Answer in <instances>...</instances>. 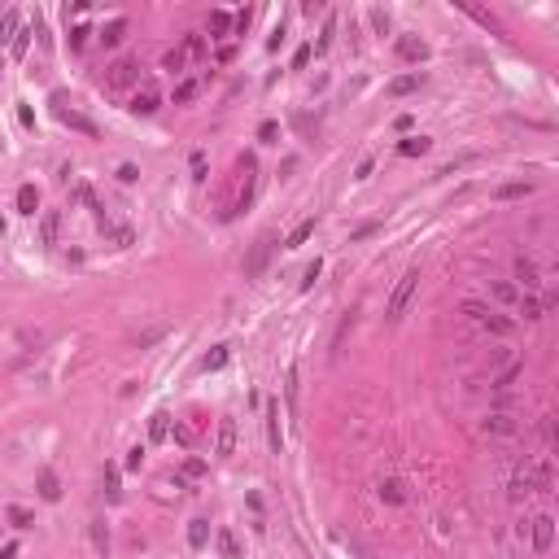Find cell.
<instances>
[{
	"mask_svg": "<svg viewBox=\"0 0 559 559\" xmlns=\"http://www.w3.org/2000/svg\"><path fill=\"white\" fill-rule=\"evenodd\" d=\"M254 188H258V162L254 158H241V180H236V193L228 197V206H223V223H232L236 214L254 201Z\"/></svg>",
	"mask_w": 559,
	"mask_h": 559,
	"instance_id": "6da1fadb",
	"label": "cell"
},
{
	"mask_svg": "<svg viewBox=\"0 0 559 559\" xmlns=\"http://www.w3.org/2000/svg\"><path fill=\"white\" fill-rule=\"evenodd\" d=\"M463 315H468V319H477V324H481L485 332H494V337H507V332L516 328V319L498 315V311H490V306H481V302H463Z\"/></svg>",
	"mask_w": 559,
	"mask_h": 559,
	"instance_id": "7a4b0ae2",
	"label": "cell"
},
{
	"mask_svg": "<svg viewBox=\"0 0 559 559\" xmlns=\"http://www.w3.org/2000/svg\"><path fill=\"white\" fill-rule=\"evenodd\" d=\"M415 289H420V271L411 267L407 276H402V280L394 284V293H389V306H385V315H389V319H402V311H407V306H411Z\"/></svg>",
	"mask_w": 559,
	"mask_h": 559,
	"instance_id": "3957f363",
	"label": "cell"
},
{
	"mask_svg": "<svg viewBox=\"0 0 559 559\" xmlns=\"http://www.w3.org/2000/svg\"><path fill=\"white\" fill-rule=\"evenodd\" d=\"M271 254H276V236H271V232H263V236L254 241V249H249V258H245V276H249V280H258V276L267 271Z\"/></svg>",
	"mask_w": 559,
	"mask_h": 559,
	"instance_id": "277c9868",
	"label": "cell"
},
{
	"mask_svg": "<svg viewBox=\"0 0 559 559\" xmlns=\"http://www.w3.org/2000/svg\"><path fill=\"white\" fill-rule=\"evenodd\" d=\"M140 79V62H136V57H118V62L110 66V70H105V88H132V83Z\"/></svg>",
	"mask_w": 559,
	"mask_h": 559,
	"instance_id": "5b68a950",
	"label": "cell"
},
{
	"mask_svg": "<svg viewBox=\"0 0 559 559\" xmlns=\"http://www.w3.org/2000/svg\"><path fill=\"white\" fill-rule=\"evenodd\" d=\"M529 538H533V551L546 555L555 546V516H546V511H542V516H533L529 520Z\"/></svg>",
	"mask_w": 559,
	"mask_h": 559,
	"instance_id": "8992f818",
	"label": "cell"
},
{
	"mask_svg": "<svg viewBox=\"0 0 559 559\" xmlns=\"http://www.w3.org/2000/svg\"><path fill=\"white\" fill-rule=\"evenodd\" d=\"M481 428H485L490 437H516V433H520V420H516L511 411H490Z\"/></svg>",
	"mask_w": 559,
	"mask_h": 559,
	"instance_id": "52a82bcc",
	"label": "cell"
},
{
	"mask_svg": "<svg viewBox=\"0 0 559 559\" xmlns=\"http://www.w3.org/2000/svg\"><path fill=\"white\" fill-rule=\"evenodd\" d=\"M53 110H57V118H62L66 127H75V132H83V136H97V123L83 118L79 110H66V97H53Z\"/></svg>",
	"mask_w": 559,
	"mask_h": 559,
	"instance_id": "ba28073f",
	"label": "cell"
},
{
	"mask_svg": "<svg viewBox=\"0 0 559 559\" xmlns=\"http://www.w3.org/2000/svg\"><path fill=\"white\" fill-rule=\"evenodd\" d=\"M214 455H219V459L236 455V420H232V415H223V420H219V437H214Z\"/></svg>",
	"mask_w": 559,
	"mask_h": 559,
	"instance_id": "9c48e42d",
	"label": "cell"
},
{
	"mask_svg": "<svg viewBox=\"0 0 559 559\" xmlns=\"http://www.w3.org/2000/svg\"><path fill=\"white\" fill-rule=\"evenodd\" d=\"M516 280L525 284V293H538V289H542V271H538V263L520 254V258H516Z\"/></svg>",
	"mask_w": 559,
	"mask_h": 559,
	"instance_id": "30bf717a",
	"label": "cell"
},
{
	"mask_svg": "<svg viewBox=\"0 0 559 559\" xmlns=\"http://www.w3.org/2000/svg\"><path fill=\"white\" fill-rule=\"evenodd\" d=\"M158 105H162L158 88H140L136 97H132V105H127V110H132V114H140V118H149V114H158Z\"/></svg>",
	"mask_w": 559,
	"mask_h": 559,
	"instance_id": "8fae6325",
	"label": "cell"
},
{
	"mask_svg": "<svg viewBox=\"0 0 559 559\" xmlns=\"http://www.w3.org/2000/svg\"><path fill=\"white\" fill-rule=\"evenodd\" d=\"M35 490H40L44 503H57V498H62V481H57V472H53V468H40V477H35Z\"/></svg>",
	"mask_w": 559,
	"mask_h": 559,
	"instance_id": "7c38bea8",
	"label": "cell"
},
{
	"mask_svg": "<svg viewBox=\"0 0 559 559\" xmlns=\"http://www.w3.org/2000/svg\"><path fill=\"white\" fill-rule=\"evenodd\" d=\"M520 376H525V359H516V363H507L503 372H494V376H490V389H498V394H503V389H511Z\"/></svg>",
	"mask_w": 559,
	"mask_h": 559,
	"instance_id": "4fadbf2b",
	"label": "cell"
},
{
	"mask_svg": "<svg viewBox=\"0 0 559 559\" xmlns=\"http://www.w3.org/2000/svg\"><path fill=\"white\" fill-rule=\"evenodd\" d=\"M127 31H132V22H127V18H114V22H110V27H105V31L97 35V40L105 44V49H118V44H123V40H127Z\"/></svg>",
	"mask_w": 559,
	"mask_h": 559,
	"instance_id": "5bb4252c",
	"label": "cell"
},
{
	"mask_svg": "<svg viewBox=\"0 0 559 559\" xmlns=\"http://www.w3.org/2000/svg\"><path fill=\"white\" fill-rule=\"evenodd\" d=\"M267 442H271V450L280 455V446H284V433H280V402H267Z\"/></svg>",
	"mask_w": 559,
	"mask_h": 559,
	"instance_id": "9a60e30c",
	"label": "cell"
},
{
	"mask_svg": "<svg viewBox=\"0 0 559 559\" xmlns=\"http://www.w3.org/2000/svg\"><path fill=\"white\" fill-rule=\"evenodd\" d=\"M18 31H22L18 9H5V14H0V44H14V40H18Z\"/></svg>",
	"mask_w": 559,
	"mask_h": 559,
	"instance_id": "2e32d148",
	"label": "cell"
},
{
	"mask_svg": "<svg viewBox=\"0 0 559 559\" xmlns=\"http://www.w3.org/2000/svg\"><path fill=\"white\" fill-rule=\"evenodd\" d=\"M459 9H463V14H468V18H477L481 27H490L494 35H503V22H498V18L490 14V9H477V5H468V0H459Z\"/></svg>",
	"mask_w": 559,
	"mask_h": 559,
	"instance_id": "e0dca14e",
	"label": "cell"
},
{
	"mask_svg": "<svg viewBox=\"0 0 559 559\" xmlns=\"http://www.w3.org/2000/svg\"><path fill=\"white\" fill-rule=\"evenodd\" d=\"M380 498H385L389 507H402L407 503V485H402L398 477H389V481H380Z\"/></svg>",
	"mask_w": 559,
	"mask_h": 559,
	"instance_id": "ac0fdd59",
	"label": "cell"
},
{
	"mask_svg": "<svg viewBox=\"0 0 559 559\" xmlns=\"http://www.w3.org/2000/svg\"><path fill=\"white\" fill-rule=\"evenodd\" d=\"M57 236H62V214L49 210V214L40 219V241H44V245H57Z\"/></svg>",
	"mask_w": 559,
	"mask_h": 559,
	"instance_id": "d6986e66",
	"label": "cell"
},
{
	"mask_svg": "<svg viewBox=\"0 0 559 559\" xmlns=\"http://www.w3.org/2000/svg\"><path fill=\"white\" fill-rule=\"evenodd\" d=\"M428 149H433V140H428V136H407V140H398V153H402V158H424Z\"/></svg>",
	"mask_w": 559,
	"mask_h": 559,
	"instance_id": "ffe728a7",
	"label": "cell"
},
{
	"mask_svg": "<svg viewBox=\"0 0 559 559\" xmlns=\"http://www.w3.org/2000/svg\"><path fill=\"white\" fill-rule=\"evenodd\" d=\"M398 53L407 57V62H424V57H428V44L415 40V35H402V40H398Z\"/></svg>",
	"mask_w": 559,
	"mask_h": 559,
	"instance_id": "44dd1931",
	"label": "cell"
},
{
	"mask_svg": "<svg viewBox=\"0 0 559 559\" xmlns=\"http://www.w3.org/2000/svg\"><path fill=\"white\" fill-rule=\"evenodd\" d=\"M180 49H184V57H188V62H201V57H206V35H201V31H188Z\"/></svg>",
	"mask_w": 559,
	"mask_h": 559,
	"instance_id": "7402d4cb",
	"label": "cell"
},
{
	"mask_svg": "<svg viewBox=\"0 0 559 559\" xmlns=\"http://www.w3.org/2000/svg\"><path fill=\"white\" fill-rule=\"evenodd\" d=\"M171 437V415L166 411H153L149 415V442H166Z\"/></svg>",
	"mask_w": 559,
	"mask_h": 559,
	"instance_id": "603a6c76",
	"label": "cell"
},
{
	"mask_svg": "<svg viewBox=\"0 0 559 559\" xmlns=\"http://www.w3.org/2000/svg\"><path fill=\"white\" fill-rule=\"evenodd\" d=\"M210 472V463L206 459H197V455H188L184 463H180V481H201Z\"/></svg>",
	"mask_w": 559,
	"mask_h": 559,
	"instance_id": "cb8c5ba5",
	"label": "cell"
},
{
	"mask_svg": "<svg viewBox=\"0 0 559 559\" xmlns=\"http://www.w3.org/2000/svg\"><path fill=\"white\" fill-rule=\"evenodd\" d=\"M420 83H424V75H420V70H415V75H398L394 83H389V92H394V97H411V92L420 88Z\"/></svg>",
	"mask_w": 559,
	"mask_h": 559,
	"instance_id": "d4e9b609",
	"label": "cell"
},
{
	"mask_svg": "<svg viewBox=\"0 0 559 559\" xmlns=\"http://www.w3.org/2000/svg\"><path fill=\"white\" fill-rule=\"evenodd\" d=\"M311 236H315V219H302V223H297V228L289 232V241H284V249H297V245H306Z\"/></svg>",
	"mask_w": 559,
	"mask_h": 559,
	"instance_id": "484cf974",
	"label": "cell"
},
{
	"mask_svg": "<svg viewBox=\"0 0 559 559\" xmlns=\"http://www.w3.org/2000/svg\"><path fill=\"white\" fill-rule=\"evenodd\" d=\"M533 193V184H525V180H511V184H503V188H498V201H520V197H529Z\"/></svg>",
	"mask_w": 559,
	"mask_h": 559,
	"instance_id": "4316f807",
	"label": "cell"
},
{
	"mask_svg": "<svg viewBox=\"0 0 559 559\" xmlns=\"http://www.w3.org/2000/svg\"><path fill=\"white\" fill-rule=\"evenodd\" d=\"M18 210H22V214H35V210H40V193H35V184H22V188H18Z\"/></svg>",
	"mask_w": 559,
	"mask_h": 559,
	"instance_id": "83f0119b",
	"label": "cell"
},
{
	"mask_svg": "<svg viewBox=\"0 0 559 559\" xmlns=\"http://www.w3.org/2000/svg\"><path fill=\"white\" fill-rule=\"evenodd\" d=\"M219 555L223 559H241V542H236L232 529H219Z\"/></svg>",
	"mask_w": 559,
	"mask_h": 559,
	"instance_id": "f1b7e54d",
	"label": "cell"
},
{
	"mask_svg": "<svg viewBox=\"0 0 559 559\" xmlns=\"http://www.w3.org/2000/svg\"><path fill=\"white\" fill-rule=\"evenodd\" d=\"M206 542H210V525H206V520H193V525H188V546L201 551Z\"/></svg>",
	"mask_w": 559,
	"mask_h": 559,
	"instance_id": "f546056e",
	"label": "cell"
},
{
	"mask_svg": "<svg viewBox=\"0 0 559 559\" xmlns=\"http://www.w3.org/2000/svg\"><path fill=\"white\" fill-rule=\"evenodd\" d=\"M494 297H498L503 306H516V302H520V289H516L511 280H494Z\"/></svg>",
	"mask_w": 559,
	"mask_h": 559,
	"instance_id": "4dcf8cb0",
	"label": "cell"
},
{
	"mask_svg": "<svg viewBox=\"0 0 559 559\" xmlns=\"http://www.w3.org/2000/svg\"><path fill=\"white\" fill-rule=\"evenodd\" d=\"M516 306H520V315H525V319H542V315H546V311H542V297H538V293H525V297H520Z\"/></svg>",
	"mask_w": 559,
	"mask_h": 559,
	"instance_id": "1f68e13d",
	"label": "cell"
},
{
	"mask_svg": "<svg viewBox=\"0 0 559 559\" xmlns=\"http://www.w3.org/2000/svg\"><path fill=\"white\" fill-rule=\"evenodd\" d=\"M516 359H520V354L511 350V346H498V350H490V372H503V367L516 363Z\"/></svg>",
	"mask_w": 559,
	"mask_h": 559,
	"instance_id": "d6a6232c",
	"label": "cell"
},
{
	"mask_svg": "<svg viewBox=\"0 0 559 559\" xmlns=\"http://www.w3.org/2000/svg\"><path fill=\"white\" fill-rule=\"evenodd\" d=\"M5 520H9V525H14V529H31V525H35V516H31L27 507H18V503H14V507L5 511Z\"/></svg>",
	"mask_w": 559,
	"mask_h": 559,
	"instance_id": "836d02e7",
	"label": "cell"
},
{
	"mask_svg": "<svg viewBox=\"0 0 559 559\" xmlns=\"http://www.w3.org/2000/svg\"><path fill=\"white\" fill-rule=\"evenodd\" d=\"M228 359H232V350H228V346H214L206 359H201V367H206V372H219V367L228 363Z\"/></svg>",
	"mask_w": 559,
	"mask_h": 559,
	"instance_id": "e575fe53",
	"label": "cell"
},
{
	"mask_svg": "<svg viewBox=\"0 0 559 559\" xmlns=\"http://www.w3.org/2000/svg\"><path fill=\"white\" fill-rule=\"evenodd\" d=\"M529 494H533V481L525 477V472H516V481H511L507 498H511V503H520V498H529Z\"/></svg>",
	"mask_w": 559,
	"mask_h": 559,
	"instance_id": "d590c367",
	"label": "cell"
},
{
	"mask_svg": "<svg viewBox=\"0 0 559 559\" xmlns=\"http://www.w3.org/2000/svg\"><path fill=\"white\" fill-rule=\"evenodd\" d=\"M92 546H97L101 559L110 555V529H105V520H97V525H92Z\"/></svg>",
	"mask_w": 559,
	"mask_h": 559,
	"instance_id": "8d00e7d4",
	"label": "cell"
},
{
	"mask_svg": "<svg viewBox=\"0 0 559 559\" xmlns=\"http://www.w3.org/2000/svg\"><path fill=\"white\" fill-rule=\"evenodd\" d=\"M162 66L171 70V75H184V70H188V57H184V49H171V53L162 57Z\"/></svg>",
	"mask_w": 559,
	"mask_h": 559,
	"instance_id": "74e56055",
	"label": "cell"
},
{
	"mask_svg": "<svg viewBox=\"0 0 559 559\" xmlns=\"http://www.w3.org/2000/svg\"><path fill=\"white\" fill-rule=\"evenodd\" d=\"M197 92H201V79H184L180 88H175V105H188V101L197 97Z\"/></svg>",
	"mask_w": 559,
	"mask_h": 559,
	"instance_id": "f35d334b",
	"label": "cell"
},
{
	"mask_svg": "<svg viewBox=\"0 0 559 559\" xmlns=\"http://www.w3.org/2000/svg\"><path fill=\"white\" fill-rule=\"evenodd\" d=\"M228 31H232V14L214 9V14H210V35H228Z\"/></svg>",
	"mask_w": 559,
	"mask_h": 559,
	"instance_id": "ab89813d",
	"label": "cell"
},
{
	"mask_svg": "<svg viewBox=\"0 0 559 559\" xmlns=\"http://www.w3.org/2000/svg\"><path fill=\"white\" fill-rule=\"evenodd\" d=\"M66 40H70V53H83V49H88V40H92V31L88 27H75Z\"/></svg>",
	"mask_w": 559,
	"mask_h": 559,
	"instance_id": "60d3db41",
	"label": "cell"
},
{
	"mask_svg": "<svg viewBox=\"0 0 559 559\" xmlns=\"http://www.w3.org/2000/svg\"><path fill=\"white\" fill-rule=\"evenodd\" d=\"M162 337H166V324H153V328H145V332L136 337V346L145 350V346H153V341H162Z\"/></svg>",
	"mask_w": 559,
	"mask_h": 559,
	"instance_id": "b9f144b4",
	"label": "cell"
},
{
	"mask_svg": "<svg viewBox=\"0 0 559 559\" xmlns=\"http://www.w3.org/2000/svg\"><path fill=\"white\" fill-rule=\"evenodd\" d=\"M31 35H35V27H22V31H18V40L9 44V49H14V57H27V49H31Z\"/></svg>",
	"mask_w": 559,
	"mask_h": 559,
	"instance_id": "7bdbcfd3",
	"label": "cell"
},
{
	"mask_svg": "<svg viewBox=\"0 0 559 559\" xmlns=\"http://www.w3.org/2000/svg\"><path fill=\"white\" fill-rule=\"evenodd\" d=\"M105 494H110V498H123V490H118V468H114V463H105Z\"/></svg>",
	"mask_w": 559,
	"mask_h": 559,
	"instance_id": "ee69618b",
	"label": "cell"
},
{
	"mask_svg": "<svg viewBox=\"0 0 559 559\" xmlns=\"http://www.w3.org/2000/svg\"><path fill=\"white\" fill-rule=\"evenodd\" d=\"M542 437H546V446H559V428H555V415H546V420H542Z\"/></svg>",
	"mask_w": 559,
	"mask_h": 559,
	"instance_id": "f6af8a7d",
	"label": "cell"
},
{
	"mask_svg": "<svg viewBox=\"0 0 559 559\" xmlns=\"http://www.w3.org/2000/svg\"><path fill=\"white\" fill-rule=\"evenodd\" d=\"M105 232L114 236V245H118V249H127V245L136 241V232H132V228H105Z\"/></svg>",
	"mask_w": 559,
	"mask_h": 559,
	"instance_id": "bcb514c9",
	"label": "cell"
},
{
	"mask_svg": "<svg viewBox=\"0 0 559 559\" xmlns=\"http://www.w3.org/2000/svg\"><path fill=\"white\" fill-rule=\"evenodd\" d=\"M319 271H324V263H319V258H315V263H311V267L302 271V293H306V289H311V284L319 280Z\"/></svg>",
	"mask_w": 559,
	"mask_h": 559,
	"instance_id": "7dc6e473",
	"label": "cell"
},
{
	"mask_svg": "<svg viewBox=\"0 0 559 559\" xmlns=\"http://www.w3.org/2000/svg\"><path fill=\"white\" fill-rule=\"evenodd\" d=\"M140 463H145V446H132L127 450V472H140Z\"/></svg>",
	"mask_w": 559,
	"mask_h": 559,
	"instance_id": "c3c4849f",
	"label": "cell"
},
{
	"mask_svg": "<svg viewBox=\"0 0 559 559\" xmlns=\"http://www.w3.org/2000/svg\"><path fill=\"white\" fill-rule=\"evenodd\" d=\"M276 136H280L276 123H263V127H258V140H263V145H276Z\"/></svg>",
	"mask_w": 559,
	"mask_h": 559,
	"instance_id": "681fc988",
	"label": "cell"
},
{
	"mask_svg": "<svg viewBox=\"0 0 559 559\" xmlns=\"http://www.w3.org/2000/svg\"><path fill=\"white\" fill-rule=\"evenodd\" d=\"M118 180H123V184H136V180H140V171H136L132 162H123V166H118Z\"/></svg>",
	"mask_w": 559,
	"mask_h": 559,
	"instance_id": "f907efd6",
	"label": "cell"
},
{
	"mask_svg": "<svg viewBox=\"0 0 559 559\" xmlns=\"http://www.w3.org/2000/svg\"><path fill=\"white\" fill-rule=\"evenodd\" d=\"M193 437H197V428H193V424L175 428V442H180V446H193Z\"/></svg>",
	"mask_w": 559,
	"mask_h": 559,
	"instance_id": "816d5d0a",
	"label": "cell"
},
{
	"mask_svg": "<svg viewBox=\"0 0 559 559\" xmlns=\"http://www.w3.org/2000/svg\"><path fill=\"white\" fill-rule=\"evenodd\" d=\"M193 180H206V153H193Z\"/></svg>",
	"mask_w": 559,
	"mask_h": 559,
	"instance_id": "f5cc1de1",
	"label": "cell"
},
{
	"mask_svg": "<svg viewBox=\"0 0 559 559\" xmlns=\"http://www.w3.org/2000/svg\"><path fill=\"white\" fill-rule=\"evenodd\" d=\"M311 57H315V53H311V44H302V49H297V57H293V66H297V70H302L306 62H311Z\"/></svg>",
	"mask_w": 559,
	"mask_h": 559,
	"instance_id": "db71d44e",
	"label": "cell"
},
{
	"mask_svg": "<svg viewBox=\"0 0 559 559\" xmlns=\"http://www.w3.org/2000/svg\"><path fill=\"white\" fill-rule=\"evenodd\" d=\"M372 22H376V31H380V35H385V31H389V18H385V14H380V9H372Z\"/></svg>",
	"mask_w": 559,
	"mask_h": 559,
	"instance_id": "11a10c76",
	"label": "cell"
},
{
	"mask_svg": "<svg viewBox=\"0 0 559 559\" xmlns=\"http://www.w3.org/2000/svg\"><path fill=\"white\" fill-rule=\"evenodd\" d=\"M18 123H22V127H35V114L27 110V105H22V110H18Z\"/></svg>",
	"mask_w": 559,
	"mask_h": 559,
	"instance_id": "9f6ffc18",
	"label": "cell"
},
{
	"mask_svg": "<svg viewBox=\"0 0 559 559\" xmlns=\"http://www.w3.org/2000/svg\"><path fill=\"white\" fill-rule=\"evenodd\" d=\"M0 559H18V546L9 542V546H0Z\"/></svg>",
	"mask_w": 559,
	"mask_h": 559,
	"instance_id": "6f0895ef",
	"label": "cell"
},
{
	"mask_svg": "<svg viewBox=\"0 0 559 559\" xmlns=\"http://www.w3.org/2000/svg\"><path fill=\"white\" fill-rule=\"evenodd\" d=\"M0 232H5V219H0Z\"/></svg>",
	"mask_w": 559,
	"mask_h": 559,
	"instance_id": "680465c9",
	"label": "cell"
}]
</instances>
